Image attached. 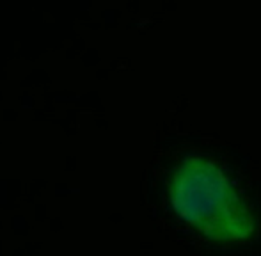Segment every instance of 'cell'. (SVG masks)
Here are the masks:
<instances>
[{
  "instance_id": "6da1fadb",
  "label": "cell",
  "mask_w": 261,
  "mask_h": 256,
  "mask_svg": "<svg viewBox=\"0 0 261 256\" xmlns=\"http://www.w3.org/2000/svg\"><path fill=\"white\" fill-rule=\"evenodd\" d=\"M171 203L183 221L215 242L247 240L254 219L222 169L211 160L188 156L171 181Z\"/></svg>"
}]
</instances>
